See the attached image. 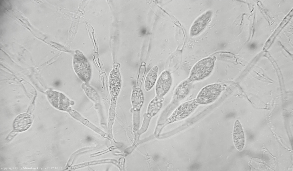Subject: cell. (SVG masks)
Masks as SVG:
<instances>
[{
  "mask_svg": "<svg viewBox=\"0 0 293 171\" xmlns=\"http://www.w3.org/2000/svg\"><path fill=\"white\" fill-rule=\"evenodd\" d=\"M215 60L211 57L203 58L192 68L188 79L191 82L202 80L208 76L214 68Z\"/></svg>",
  "mask_w": 293,
  "mask_h": 171,
  "instance_id": "obj_1",
  "label": "cell"
},
{
  "mask_svg": "<svg viewBox=\"0 0 293 171\" xmlns=\"http://www.w3.org/2000/svg\"><path fill=\"white\" fill-rule=\"evenodd\" d=\"M222 90V87L220 84H211L202 88L199 92L195 99L199 105L210 104L219 97Z\"/></svg>",
  "mask_w": 293,
  "mask_h": 171,
  "instance_id": "obj_2",
  "label": "cell"
},
{
  "mask_svg": "<svg viewBox=\"0 0 293 171\" xmlns=\"http://www.w3.org/2000/svg\"><path fill=\"white\" fill-rule=\"evenodd\" d=\"M74 70L79 78L85 83H87L90 80L91 70L90 66L84 56H76L73 64Z\"/></svg>",
  "mask_w": 293,
  "mask_h": 171,
  "instance_id": "obj_3",
  "label": "cell"
},
{
  "mask_svg": "<svg viewBox=\"0 0 293 171\" xmlns=\"http://www.w3.org/2000/svg\"><path fill=\"white\" fill-rule=\"evenodd\" d=\"M172 83V77L170 72L167 70L162 72L155 86L156 96L160 97H163L170 90Z\"/></svg>",
  "mask_w": 293,
  "mask_h": 171,
  "instance_id": "obj_4",
  "label": "cell"
},
{
  "mask_svg": "<svg viewBox=\"0 0 293 171\" xmlns=\"http://www.w3.org/2000/svg\"><path fill=\"white\" fill-rule=\"evenodd\" d=\"M198 105L195 99L185 102L178 107L172 114L170 118L179 119L185 118L191 114Z\"/></svg>",
  "mask_w": 293,
  "mask_h": 171,
  "instance_id": "obj_5",
  "label": "cell"
},
{
  "mask_svg": "<svg viewBox=\"0 0 293 171\" xmlns=\"http://www.w3.org/2000/svg\"><path fill=\"white\" fill-rule=\"evenodd\" d=\"M115 67L111 72L109 80L110 93L114 99L116 98L118 95L121 85V77L118 68Z\"/></svg>",
  "mask_w": 293,
  "mask_h": 171,
  "instance_id": "obj_6",
  "label": "cell"
},
{
  "mask_svg": "<svg viewBox=\"0 0 293 171\" xmlns=\"http://www.w3.org/2000/svg\"><path fill=\"white\" fill-rule=\"evenodd\" d=\"M233 139L235 146L239 151L243 149L245 143V137L243 131L239 121L237 120L235 122L233 133Z\"/></svg>",
  "mask_w": 293,
  "mask_h": 171,
  "instance_id": "obj_7",
  "label": "cell"
},
{
  "mask_svg": "<svg viewBox=\"0 0 293 171\" xmlns=\"http://www.w3.org/2000/svg\"><path fill=\"white\" fill-rule=\"evenodd\" d=\"M192 82L188 78L181 82L175 91L173 95L174 99L181 101L185 98L190 91Z\"/></svg>",
  "mask_w": 293,
  "mask_h": 171,
  "instance_id": "obj_8",
  "label": "cell"
},
{
  "mask_svg": "<svg viewBox=\"0 0 293 171\" xmlns=\"http://www.w3.org/2000/svg\"><path fill=\"white\" fill-rule=\"evenodd\" d=\"M31 118V115L27 114H22L18 116L14 123L15 129L19 131L27 129L32 123Z\"/></svg>",
  "mask_w": 293,
  "mask_h": 171,
  "instance_id": "obj_9",
  "label": "cell"
},
{
  "mask_svg": "<svg viewBox=\"0 0 293 171\" xmlns=\"http://www.w3.org/2000/svg\"><path fill=\"white\" fill-rule=\"evenodd\" d=\"M144 101V95L142 90L139 87L134 88L131 96V102L134 109H139Z\"/></svg>",
  "mask_w": 293,
  "mask_h": 171,
  "instance_id": "obj_10",
  "label": "cell"
},
{
  "mask_svg": "<svg viewBox=\"0 0 293 171\" xmlns=\"http://www.w3.org/2000/svg\"><path fill=\"white\" fill-rule=\"evenodd\" d=\"M158 71V67L157 66H155L147 73L144 82V89L146 91H149L155 84L157 78Z\"/></svg>",
  "mask_w": 293,
  "mask_h": 171,
  "instance_id": "obj_11",
  "label": "cell"
},
{
  "mask_svg": "<svg viewBox=\"0 0 293 171\" xmlns=\"http://www.w3.org/2000/svg\"><path fill=\"white\" fill-rule=\"evenodd\" d=\"M210 13L209 12H207L195 21L191 29V34L196 35L204 28L210 18L211 15Z\"/></svg>",
  "mask_w": 293,
  "mask_h": 171,
  "instance_id": "obj_12",
  "label": "cell"
},
{
  "mask_svg": "<svg viewBox=\"0 0 293 171\" xmlns=\"http://www.w3.org/2000/svg\"><path fill=\"white\" fill-rule=\"evenodd\" d=\"M69 111L71 115L74 118L79 121L83 124L86 125L103 136L106 138L108 137V135L90 123L87 120L82 117L77 112L72 110H70Z\"/></svg>",
  "mask_w": 293,
  "mask_h": 171,
  "instance_id": "obj_13",
  "label": "cell"
},
{
  "mask_svg": "<svg viewBox=\"0 0 293 171\" xmlns=\"http://www.w3.org/2000/svg\"><path fill=\"white\" fill-rule=\"evenodd\" d=\"M163 97H160L156 96L149 103L147 109V113L150 115H153L159 110L162 106L163 101Z\"/></svg>",
  "mask_w": 293,
  "mask_h": 171,
  "instance_id": "obj_14",
  "label": "cell"
},
{
  "mask_svg": "<svg viewBox=\"0 0 293 171\" xmlns=\"http://www.w3.org/2000/svg\"><path fill=\"white\" fill-rule=\"evenodd\" d=\"M113 161V160H112L110 159H106L98 160L93 161L74 166L72 167V169L75 170L78 168L84 167L92 165L105 163L111 162H112Z\"/></svg>",
  "mask_w": 293,
  "mask_h": 171,
  "instance_id": "obj_15",
  "label": "cell"
},
{
  "mask_svg": "<svg viewBox=\"0 0 293 171\" xmlns=\"http://www.w3.org/2000/svg\"><path fill=\"white\" fill-rule=\"evenodd\" d=\"M82 86L86 94L91 100L94 101H97L98 98V95L92 88L86 84H84Z\"/></svg>",
  "mask_w": 293,
  "mask_h": 171,
  "instance_id": "obj_16",
  "label": "cell"
},
{
  "mask_svg": "<svg viewBox=\"0 0 293 171\" xmlns=\"http://www.w3.org/2000/svg\"><path fill=\"white\" fill-rule=\"evenodd\" d=\"M114 116V107H111L110 110L108 122V132L110 137L112 136V128L113 123Z\"/></svg>",
  "mask_w": 293,
  "mask_h": 171,
  "instance_id": "obj_17",
  "label": "cell"
},
{
  "mask_svg": "<svg viewBox=\"0 0 293 171\" xmlns=\"http://www.w3.org/2000/svg\"><path fill=\"white\" fill-rule=\"evenodd\" d=\"M250 48L252 49H254L256 47V45L254 43H253L249 46Z\"/></svg>",
  "mask_w": 293,
  "mask_h": 171,
  "instance_id": "obj_18",
  "label": "cell"
}]
</instances>
